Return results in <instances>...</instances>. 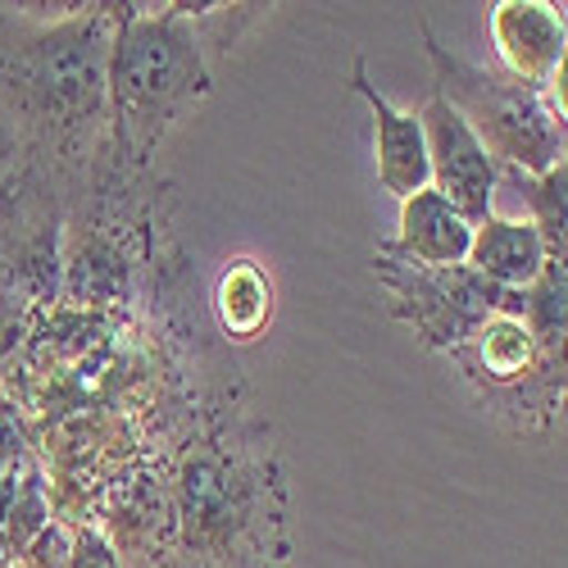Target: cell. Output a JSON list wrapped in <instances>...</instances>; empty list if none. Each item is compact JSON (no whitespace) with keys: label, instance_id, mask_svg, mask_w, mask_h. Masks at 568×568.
<instances>
[{"label":"cell","instance_id":"obj_6","mask_svg":"<svg viewBox=\"0 0 568 568\" xmlns=\"http://www.w3.org/2000/svg\"><path fill=\"white\" fill-rule=\"evenodd\" d=\"M373 277L383 282L392 318H400L414 333V342L437 355H450L483 318L524 305V292L491 287L468 264L414 268V264H400L383 251H373Z\"/></svg>","mask_w":568,"mask_h":568},{"label":"cell","instance_id":"obj_12","mask_svg":"<svg viewBox=\"0 0 568 568\" xmlns=\"http://www.w3.org/2000/svg\"><path fill=\"white\" fill-rule=\"evenodd\" d=\"M273 314H277V292H273L268 268L251 255L227 260L214 282V318L223 327V337L246 346V342L264 337Z\"/></svg>","mask_w":568,"mask_h":568},{"label":"cell","instance_id":"obj_10","mask_svg":"<svg viewBox=\"0 0 568 568\" xmlns=\"http://www.w3.org/2000/svg\"><path fill=\"white\" fill-rule=\"evenodd\" d=\"M468 236H473V223L442 192L423 186L409 201H400L396 236L377 242V251L414 268H455L468 255Z\"/></svg>","mask_w":568,"mask_h":568},{"label":"cell","instance_id":"obj_2","mask_svg":"<svg viewBox=\"0 0 568 568\" xmlns=\"http://www.w3.org/2000/svg\"><path fill=\"white\" fill-rule=\"evenodd\" d=\"M119 6H0V119L51 186L87 182L105 146Z\"/></svg>","mask_w":568,"mask_h":568},{"label":"cell","instance_id":"obj_11","mask_svg":"<svg viewBox=\"0 0 568 568\" xmlns=\"http://www.w3.org/2000/svg\"><path fill=\"white\" fill-rule=\"evenodd\" d=\"M546 246L528 219H509V214H487L483 223H473V236H468V255L464 264L487 277L491 287H505V292H528L537 273L546 268Z\"/></svg>","mask_w":568,"mask_h":568},{"label":"cell","instance_id":"obj_1","mask_svg":"<svg viewBox=\"0 0 568 568\" xmlns=\"http://www.w3.org/2000/svg\"><path fill=\"white\" fill-rule=\"evenodd\" d=\"M160 509L173 541L169 568L287 564V487H282L273 433L255 414L227 400L205 405L192 418V433L178 446L169 483H160ZM160 518L128 524V537Z\"/></svg>","mask_w":568,"mask_h":568},{"label":"cell","instance_id":"obj_8","mask_svg":"<svg viewBox=\"0 0 568 568\" xmlns=\"http://www.w3.org/2000/svg\"><path fill=\"white\" fill-rule=\"evenodd\" d=\"M487 32L500 55V69L528 87H550L568 64V23L564 6L550 0H500L487 14Z\"/></svg>","mask_w":568,"mask_h":568},{"label":"cell","instance_id":"obj_3","mask_svg":"<svg viewBox=\"0 0 568 568\" xmlns=\"http://www.w3.org/2000/svg\"><path fill=\"white\" fill-rule=\"evenodd\" d=\"M214 91L186 6H119L105 73V146L119 173H151L169 132Z\"/></svg>","mask_w":568,"mask_h":568},{"label":"cell","instance_id":"obj_9","mask_svg":"<svg viewBox=\"0 0 568 568\" xmlns=\"http://www.w3.org/2000/svg\"><path fill=\"white\" fill-rule=\"evenodd\" d=\"M351 91L368 101L373 110V160H377V182L396 201H409L414 192L428 186V146H423V123L414 110L392 105L377 82L368 78L364 55L351 60Z\"/></svg>","mask_w":568,"mask_h":568},{"label":"cell","instance_id":"obj_14","mask_svg":"<svg viewBox=\"0 0 568 568\" xmlns=\"http://www.w3.org/2000/svg\"><path fill=\"white\" fill-rule=\"evenodd\" d=\"M69 559H73V528L69 524H45L23 550H19V559H14V568H69Z\"/></svg>","mask_w":568,"mask_h":568},{"label":"cell","instance_id":"obj_15","mask_svg":"<svg viewBox=\"0 0 568 568\" xmlns=\"http://www.w3.org/2000/svg\"><path fill=\"white\" fill-rule=\"evenodd\" d=\"M69 568H123L119 550L101 528H73V559Z\"/></svg>","mask_w":568,"mask_h":568},{"label":"cell","instance_id":"obj_16","mask_svg":"<svg viewBox=\"0 0 568 568\" xmlns=\"http://www.w3.org/2000/svg\"><path fill=\"white\" fill-rule=\"evenodd\" d=\"M14 164H19V141H14V132L6 128V119H0V182L14 173Z\"/></svg>","mask_w":568,"mask_h":568},{"label":"cell","instance_id":"obj_5","mask_svg":"<svg viewBox=\"0 0 568 568\" xmlns=\"http://www.w3.org/2000/svg\"><path fill=\"white\" fill-rule=\"evenodd\" d=\"M524 310L528 296L524 305L483 318L446 359L455 364V377L473 396V405L491 423H500L514 437H537L564 418L568 364L537 342Z\"/></svg>","mask_w":568,"mask_h":568},{"label":"cell","instance_id":"obj_7","mask_svg":"<svg viewBox=\"0 0 568 568\" xmlns=\"http://www.w3.org/2000/svg\"><path fill=\"white\" fill-rule=\"evenodd\" d=\"M423 123V146H428V186L442 192L468 223H483L496 214V192H500V169L483 151V141L473 128L442 101V91H428V101L418 110Z\"/></svg>","mask_w":568,"mask_h":568},{"label":"cell","instance_id":"obj_4","mask_svg":"<svg viewBox=\"0 0 568 568\" xmlns=\"http://www.w3.org/2000/svg\"><path fill=\"white\" fill-rule=\"evenodd\" d=\"M418 37L428 45L433 91H442V101L473 128L500 173L537 178L564 160V110H555L541 87L518 82L505 69L468 64L437 37L428 19H418Z\"/></svg>","mask_w":568,"mask_h":568},{"label":"cell","instance_id":"obj_13","mask_svg":"<svg viewBox=\"0 0 568 568\" xmlns=\"http://www.w3.org/2000/svg\"><path fill=\"white\" fill-rule=\"evenodd\" d=\"M514 182L528 201V223L537 227L541 246L550 260L568 264V160H559L555 169L528 178V173H500V182Z\"/></svg>","mask_w":568,"mask_h":568}]
</instances>
